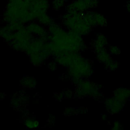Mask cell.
Wrapping results in <instances>:
<instances>
[{"label":"cell","instance_id":"obj_1","mask_svg":"<svg viewBox=\"0 0 130 130\" xmlns=\"http://www.w3.org/2000/svg\"><path fill=\"white\" fill-rule=\"evenodd\" d=\"M4 21L7 23L22 24L35 19L29 0H9L4 12Z\"/></svg>","mask_w":130,"mask_h":130},{"label":"cell","instance_id":"obj_2","mask_svg":"<svg viewBox=\"0 0 130 130\" xmlns=\"http://www.w3.org/2000/svg\"><path fill=\"white\" fill-rule=\"evenodd\" d=\"M83 13L67 11L62 16V24L69 30L74 31L81 36L88 34L92 27L84 21Z\"/></svg>","mask_w":130,"mask_h":130},{"label":"cell","instance_id":"obj_3","mask_svg":"<svg viewBox=\"0 0 130 130\" xmlns=\"http://www.w3.org/2000/svg\"><path fill=\"white\" fill-rule=\"evenodd\" d=\"M76 93L80 96L89 95L93 98H100L101 92L98 85L88 81L82 80L78 84Z\"/></svg>","mask_w":130,"mask_h":130},{"label":"cell","instance_id":"obj_4","mask_svg":"<svg viewBox=\"0 0 130 130\" xmlns=\"http://www.w3.org/2000/svg\"><path fill=\"white\" fill-rule=\"evenodd\" d=\"M124 103L118 101L114 96L105 100V105L106 109L112 114L120 112L123 109Z\"/></svg>","mask_w":130,"mask_h":130},{"label":"cell","instance_id":"obj_5","mask_svg":"<svg viewBox=\"0 0 130 130\" xmlns=\"http://www.w3.org/2000/svg\"><path fill=\"white\" fill-rule=\"evenodd\" d=\"M26 27L30 33L34 34L40 37L44 38L47 34L43 25L40 23L31 22L28 24Z\"/></svg>","mask_w":130,"mask_h":130},{"label":"cell","instance_id":"obj_6","mask_svg":"<svg viewBox=\"0 0 130 130\" xmlns=\"http://www.w3.org/2000/svg\"><path fill=\"white\" fill-rule=\"evenodd\" d=\"M95 51L96 54L97 59L99 61L104 63L105 67L114 60L111 57L110 54L106 51L105 48H102L97 49L95 50Z\"/></svg>","mask_w":130,"mask_h":130},{"label":"cell","instance_id":"obj_7","mask_svg":"<svg viewBox=\"0 0 130 130\" xmlns=\"http://www.w3.org/2000/svg\"><path fill=\"white\" fill-rule=\"evenodd\" d=\"M113 96L118 101L125 104L130 98V89L124 87L118 88L113 91Z\"/></svg>","mask_w":130,"mask_h":130},{"label":"cell","instance_id":"obj_8","mask_svg":"<svg viewBox=\"0 0 130 130\" xmlns=\"http://www.w3.org/2000/svg\"><path fill=\"white\" fill-rule=\"evenodd\" d=\"M107 44V40L105 36L103 34H98L93 42V46L94 50L105 48V46Z\"/></svg>","mask_w":130,"mask_h":130},{"label":"cell","instance_id":"obj_9","mask_svg":"<svg viewBox=\"0 0 130 130\" xmlns=\"http://www.w3.org/2000/svg\"><path fill=\"white\" fill-rule=\"evenodd\" d=\"M94 17L96 26L105 27L107 25V19L102 14L94 12Z\"/></svg>","mask_w":130,"mask_h":130},{"label":"cell","instance_id":"obj_10","mask_svg":"<svg viewBox=\"0 0 130 130\" xmlns=\"http://www.w3.org/2000/svg\"><path fill=\"white\" fill-rule=\"evenodd\" d=\"M66 3V0H53L51 7L54 10H60L65 6Z\"/></svg>","mask_w":130,"mask_h":130},{"label":"cell","instance_id":"obj_11","mask_svg":"<svg viewBox=\"0 0 130 130\" xmlns=\"http://www.w3.org/2000/svg\"><path fill=\"white\" fill-rule=\"evenodd\" d=\"M25 126L29 128H35L39 126V121L32 119H27L25 121Z\"/></svg>","mask_w":130,"mask_h":130},{"label":"cell","instance_id":"obj_12","mask_svg":"<svg viewBox=\"0 0 130 130\" xmlns=\"http://www.w3.org/2000/svg\"><path fill=\"white\" fill-rule=\"evenodd\" d=\"M110 54L112 55H118L121 53L119 48L117 46H111L109 47Z\"/></svg>","mask_w":130,"mask_h":130},{"label":"cell","instance_id":"obj_13","mask_svg":"<svg viewBox=\"0 0 130 130\" xmlns=\"http://www.w3.org/2000/svg\"><path fill=\"white\" fill-rule=\"evenodd\" d=\"M122 128V125L118 121H115L114 122L112 127V129L113 130L121 129Z\"/></svg>","mask_w":130,"mask_h":130},{"label":"cell","instance_id":"obj_14","mask_svg":"<svg viewBox=\"0 0 130 130\" xmlns=\"http://www.w3.org/2000/svg\"><path fill=\"white\" fill-rule=\"evenodd\" d=\"M125 7H126V11L128 13H130V1H128L125 5Z\"/></svg>","mask_w":130,"mask_h":130},{"label":"cell","instance_id":"obj_15","mask_svg":"<svg viewBox=\"0 0 130 130\" xmlns=\"http://www.w3.org/2000/svg\"><path fill=\"white\" fill-rule=\"evenodd\" d=\"M101 119L103 120H106V119H107V115H106V114H103V115H102Z\"/></svg>","mask_w":130,"mask_h":130}]
</instances>
